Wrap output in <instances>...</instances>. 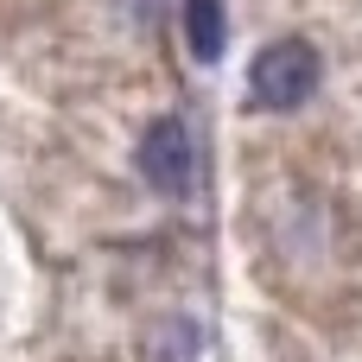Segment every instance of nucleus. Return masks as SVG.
<instances>
[{"label":"nucleus","mask_w":362,"mask_h":362,"mask_svg":"<svg viewBox=\"0 0 362 362\" xmlns=\"http://www.w3.org/2000/svg\"><path fill=\"white\" fill-rule=\"evenodd\" d=\"M191 172H197V153H191L185 121H153V127L140 134V178H146L153 191L178 197V191H191Z\"/></svg>","instance_id":"obj_2"},{"label":"nucleus","mask_w":362,"mask_h":362,"mask_svg":"<svg viewBox=\"0 0 362 362\" xmlns=\"http://www.w3.org/2000/svg\"><path fill=\"white\" fill-rule=\"evenodd\" d=\"M185 45L197 64L223 57V0H185Z\"/></svg>","instance_id":"obj_3"},{"label":"nucleus","mask_w":362,"mask_h":362,"mask_svg":"<svg viewBox=\"0 0 362 362\" xmlns=\"http://www.w3.org/2000/svg\"><path fill=\"white\" fill-rule=\"evenodd\" d=\"M325 64H318V45L305 38H274L255 64H248V95L261 108H299L312 89H318Z\"/></svg>","instance_id":"obj_1"}]
</instances>
